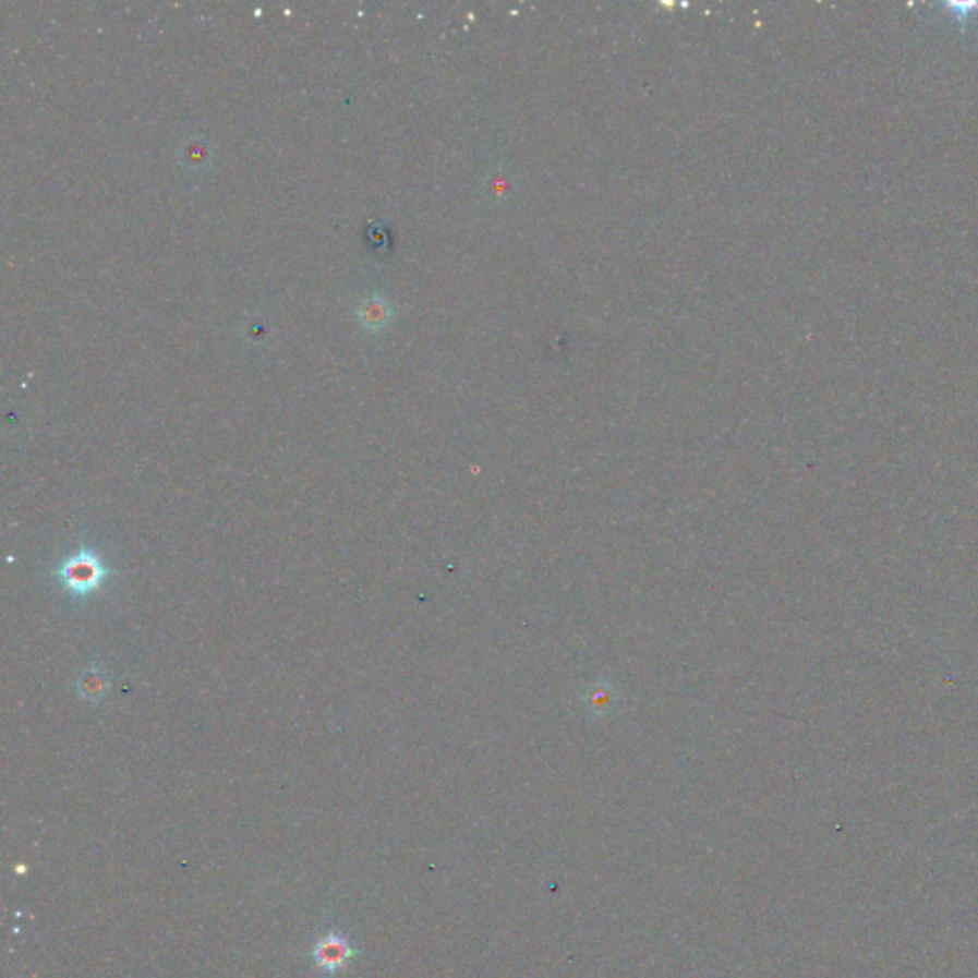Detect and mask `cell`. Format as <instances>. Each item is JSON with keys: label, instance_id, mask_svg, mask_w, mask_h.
<instances>
[{"label": "cell", "instance_id": "obj_1", "mask_svg": "<svg viewBox=\"0 0 978 978\" xmlns=\"http://www.w3.org/2000/svg\"><path fill=\"white\" fill-rule=\"evenodd\" d=\"M113 571L101 560V556L94 547H83L65 558L55 571L52 578L73 596V599H88L100 593L101 587L111 578Z\"/></svg>", "mask_w": 978, "mask_h": 978}, {"label": "cell", "instance_id": "obj_2", "mask_svg": "<svg viewBox=\"0 0 978 978\" xmlns=\"http://www.w3.org/2000/svg\"><path fill=\"white\" fill-rule=\"evenodd\" d=\"M360 955V950L352 946L347 934L331 931L319 937L312 947V959L316 963V969L322 970L327 977H335L337 973L347 969L348 963Z\"/></svg>", "mask_w": 978, "mask_h": 978}, {"label": "cell", "instance_id": "obj_3", "mask_svg": "<svg viewBox=\"0 0 978 978\" xmlns=\"http://www.w3.org/2000/svg\"><path fill=\"white\" fill-rule=\"evenodd\" d=\"M944 9L950 10L962 25V29H965L969 17L978 12V0H947L944 2Z\"/></svg>", "mask_w": 978, "mask_h": 978}]
</instances>
